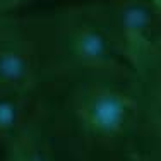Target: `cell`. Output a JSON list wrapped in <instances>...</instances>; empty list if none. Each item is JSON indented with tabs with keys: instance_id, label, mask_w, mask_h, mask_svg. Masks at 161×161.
Masks as SVG:
<instances>
[{
	"instance_id": "cell-1",
	"label": "cell",
	"mask_w": 161,
	"mask_h": 161,
	"mask_svg": "<svg viewBox=\"0 0 161 161\" xmlns=\"http://www.w3.org/2000/svg\"><path fill=\"white\" fill-rule=\"evenodd\" d=\"M60 158L159 161L161 79L101 72L43 89Z\"/></svg>"
},
{
	"instance_id": "cell-2",
	"label": "cell",
	"mask_w": 161,
	"mask_h": 161,
	"mask_svg": "<svg viewBox=\"0 0 161 161\" xmlns=\"http://www.w3.org/2000/svg\"><path fill=\"white\" fill-rule=\"evenodd\" d=\"M26 17L40 55L43 89L80 75L130 70L115 53L93 2Z\"/></svg>"
},
{
	"instance_id": "cell-3",
	"label": "cell",
	"mask_w": 161,
	"mask_h": 161,
	"mask_svg": "<svg viewBox=\"0 0 161 161\" xmlns=\"http://www.w3.org/2000/svg\"><path fill=\"white\" fill-rule=\"evenodd\" d=\"M120 60L141 79H161V5L151 0H94Z\"/></svg>"
},
{
	"instance_id": "cell-4",
	"label": "cell",
	"mask_w": 161,
	"mask_h": 161,
	"mask_svg": "<svg viewBox=\"0 0 161 161\" xmlns=\"http://www.w3.org/2000/svg\"><path fill=\"white\" fill-rule=\"evenodd\" d=\"M0 86L21 93L43 89L36 41L26 16L0 17Z\"/></svg>"
},
{
	"instance_id": "cell-5",
	"label": "cell",
	"mask_w": 161,
	"mask_h": 161,
	"mask_svg": "<svg viewBox=\"0 0 161 161\" xmlns=\"http://www.w3.org/2000/svg\"><path fill=\"white\" fill-rule=\"evenodd\" d=\"M7 161H53L60 159L57 147L53 118L48 98L41 89L33 99L28 113L2 144Z\"/></svg>"
},
{
	"instance_id": "cell-6",
	"label": "cell",
	"mask_w": 161,
	"mask_h": 161,
	"mask_svg": "<svg viewBox=\"0 0 161 161\" xmlns=\"http://www.w3.org/2000/svg\"><path fill=\"white\" fill-rule=\"evenodd\" d=\"M38 93H21L0 86V146L14 134Z\"/></svg>"
},
{
	"instance_id": "cell-7",
	"label": "cell",
	"mask_w": 161,
	"mask_h": 161,
	"mask_svg": "<svg viewBox=\"0 0 161 161\" xmlns=\"http://www.w3.org/2000/svg\"><path fill=\"white\" fill-rule=\"evenodd\" d=\"M24 3H28V0H0V17L5 14L17 12Z\"/></svg>"
},
{
	"instance_id": "cell-8",
	"label": "cell",
	"mask_w": 161,
	"mask_h": 161,
	"mask_svg": "<svg viewBox=\"0 0 161 161\" xmlns=\"http://www.w3.org/2000/svg\"><path fill=\"white\" fill-rule=\"evenodd\" d=\"M151 2H154V3H158V5H161V0H151Z\"/></svg>"
}]
</instances>
